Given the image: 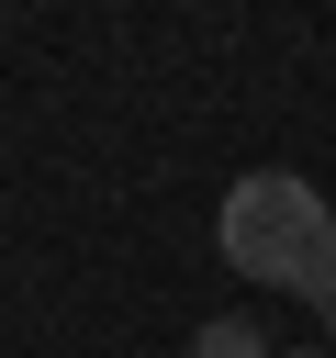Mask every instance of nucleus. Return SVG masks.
I'll return each instance as SVG.
<instances>
[{"mask_svg": "<svg viewBox=\"0 0 336 358\" xmlns=\"http://www.w3.org/2000/svg\"><path fill=\"white\" fill-rule=\"evenodd\" d=\"M213 246H224V268H246L258 291H302V302H314V280H336V213H325V190L291 179V168H246V179L224 190V213H213Z\"/></svg>", "mask_w": 336, "mask_h": 358, "instance_id": "obj_1", "label": "nucleus"}, {"mask_svg": "<svg viewBox=\"0 0 336 358\" xmlns=\"http://www.w3.org/2000/svg\"><path fill=\"white\" fill-rule=\"evenodd\" d=\"M190 358H280V347H269V336H258L246 313H213V324L190 336Z\"/></svg>", "mask_w": 336, "mask_h": 358, "instance_id": "obj_2", "label": "nucleus"}, {"mask_svg": "<svg viewBox=\"0 0 336 358\" xmlns=\"http://www.w3.org/2000/svg\"><path fill=\"white\" fill-rule=\"evenodd\" d=\"M314 313H325V347H336V280H314Z\"/></svg>", "mask_w": 336, "mask_h": 358, "instance_id": "obj_3", "label": "nucleus"}, {"mask_svg": "<svg viewBox=\"0 0 336 358\" xmlns=\"http://www.w3.org/2000/svg\"><path fill=\"white\" fill-rule=\"evenodd\" d=\"M302 358H336V347H302Z\"/></svg>", "mask_w": 336, "mask_h": 358, "instance_id": "obj_4", "label": "nucleus"}]
</instances>
